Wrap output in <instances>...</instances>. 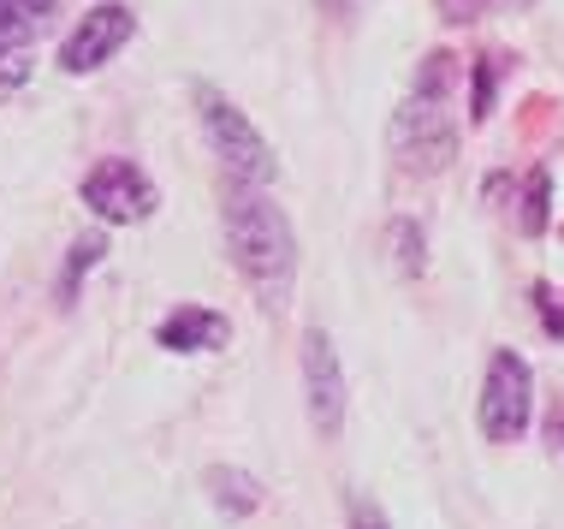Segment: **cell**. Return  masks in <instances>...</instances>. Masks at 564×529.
Instances as JSON below:
<instances>
[{
  "label": "cell",
  "instance_id": "7",
  "mask_svg": "<svg viewBox=\"0 0 564 529\" xmlns=\"http://www.w3.org/2000/svg\"><path fill=\"white\" fill-rule=\"evenodd\" d=\"M303 399H310L315 429L333 441L345 429V375H339V357H333V339L322 327L303 334Z\"/></svg>",
  "mask_w": 564,
  "mask_h": 529
},
{
  "label": "cell",
  "instance_id": "17",
  "mask_svg": "<svg viewBox=\"0 0 564 529\" xmlns=\"http://www.w3.org/2000/svg\"><path fill=\"white\" fill-rule=\"evenodd\" d=\"M553 434H558V446H564V417H558V429H553Z\"/></svg>",
  "mask_w": 564,
  "mask_h": 529
},
{
  "label": "cell",
  "instance_id": "9",
  "mask_svg": "<svg viewBox=\"0 0 564 529\" xmlns=\"http://www.w3.org/2000/svg\"><path fill=\"white\" fill-rule=\"evenodd\" d=\"M203 488L226 518H250V511L262 506V482H256L250 471H232V464H215V471L203 476Z\"/></svg>",
  "mask_w": 564,
  "mask_h": 529
},
{
  "label": "cell",
  "instance_id": "2",
  "mask_svg": "<svg viewBox=\"0 0 564 529\" xmlns=\"http://www.w3.org/2000/svg\"><path fill=\"white\" fill-rule=\"evenodd\" d=\"M452 89H457V54H429L410 84L399 119H392V149L410 173H446L457 161V119H452Z\"/></svg>",
  "mask_w": 564,
  "mask_h": 529
},
{
  "label": "cell",
  "instance_id": "15",
  "mask_svg": "<svg viewBox=\"0 0 564 529\" xmlns=\"http://www.w3.org/2000/svg\"><path fill=\"white\" fill-rule=\"evenodd\" d=\"M392 256L404 262V274H422V233H416V220L392 226Z\"/></svg>",
  "mask_w": 564,
  "mask_h": 529
},
{
  "label": "cell",
  "instance_id": "18",
  "mask_svg": "<svg viewBox=\"0 0 564 529\" xmlns=\"http://www.w3.org/2000/svg\"><path fill=\"white\" fill-rule=\"evenodd\" d=\"M369 529H380V523H369Z\"/></svg>",
  "mask_w": 564,
  "mask_h": 529
},
{
  "label": "cell",
  "instance_id": "16",
  "mask_svg": "<svg viewBox=\"0 0 564 529\" xmlns=\"http://www.w3.org/2000/svg\"><path fill=\"white\" fill-rule=\"evenodd\" d=\"M546 226V173L529 179V196H523V233H541Z\"/></svg>",
  "mask_w": 564,
  "mask_h": 529
},
{
  "label": "cell",
  "instance_id": "12",
  "mask_svg": "<svg viewBox=\"0 0 564 529\" xmlns=\"http://www.w3.org/2000/svg\"><path fill=\"white\" fill-rule=\"evenodd\" d=\"M434 7L446 24H476L487 12H523V7H535V0H434Z\"/></svg>",
  "mask_w": 564,
  "mask_h": 529
},
{
  "label": "cell",
  "instance_id": "14",
  "mask_svg": "<svg viewBox=\"0 0 564 529\" xmlns=\"http://www.w3.org/2000/svg\"><path fill=\"white\" fill-rule=\"evenodd\" d=\"M30 72H36V60H30L24 48H0V108L30 84Z\"/></svg>",
  "mask_w": 564,
  "mask_h": 529
},
{
  "label": "cell",
  "instance_id": "6",
  "mask_svg": "<svg viewBox=\"0 0 564 529\" xmlns=\"http://www.w3.org/2000/svg\"><path fill=\"white\" fill-rule=\"evenodd\" d=\"M137 36V19H131V7H96V12H84L78 30L66 36V48H59V66L72 72V78H89L96 66H108V60L126 48V42Z\"/></svg>",
  "mask_w": 564,
  "mask_h": 529
},
{
  "label": "cell",
  "instance_id": "11",
  "mask_svg": "<svg viewBox=\"0 0 564 529\" xmlns=\"http://www.w3.org/2000/svg\"><path fill=\"white\" fill-rule=\"evenodd\" d=\"M499 78H506V54H481V66H476V96H469V119H476V126L494 114Z\"/></svg>",
  "mask_w": 564,
  "mask_h": 529
},
{
  "label": "cell",
  "instance_id": "13",
  "mask_svg": "<svg viewBox=\"0 0 564 529\" xmlns=\"http://www.w3.org/2000/svg\"><path fill=\"white\" fill-rule=\"evenodd\" d=\"M96 262H101V238L89 233V238H78V245H72V262H66V274H59V304H72V298H78V280H84Z\"/></svg>",
  "mask_w": 564,
  "mask_h": 529
},
{
  "label": "cell",
  "instance_id": "8",
  "mask_svg": "<svg viewBox=\"0 0 564 529\" xmlns=\"http://www.w3.org/2000/svg\"><path fill=\"white\" fill-rule=\"evenodd\" d=\"M232 339V322L220 310H173L161 322V345L166 352H220Z\"/></svg>",
  "mask_w": 564,
  "mask_h": 529
},
{
  "label": "cell",
  "instance_id": "10",
  "mask_svg": "<svg viewBox=\"0 0 564 529\" xmlns=\"http://www.w3.org/2000/svg\"><path fill=\"white\" fill-rule=\"evenodd\" d=\"M59 0H0V48H24Z\"/></svg>",
  "mask_w": 564,
  "mask_h": 529
},
{
  "label": "cell",
  "instance_id": "4",
  "mask_svg": "<svg viewBox=\"0 0 564 529\" xmlns=\"http://www.w3.org/2000/svg\"><path fill=\"white\" fill-rule=\"evenodd\" d=\"M529 417H535V375L517 352H494L487 363V381H481V434L487 441H523Z\"/></svg>",
  "mask_w": 564,
  "mask_h": 529
},
{
  "label": "cell",
  "instance_id": "1",
  "mask_svg": "<svg viewBox=\"0 0 564 529\" xmlns=\"http://www.w3.org/2000/svg\"><path fill=\"white\" fill-rule=\"evenodd\" d=\"M226 250H232L238 274L250 280V292L280 315L292 304L297 285V238L292 220L280 215V203L268 196V185H238L226 179Z\"/></svg>",
  "mask_w": 564,
  "mask_h": 529
},
{
  "label": "cell",
  "instance_id": "5",
  "mask_svg": "<svg viewBox=\"0 0 564 529\" xmlns=\"http://www.w3.org/2000/svg\"><path fill=\"white\" fill-rule=\"evenodd\" d=\"M84 203L96 220L137 226V220L155 215L161 191L149 185V173L137 168V161H101V168H89V179H84Z\"/></svg>",
  "mask_w": 564,
  "mask_h": 529
},
{
  "label": "cell",
  "instance_id": "3",
  "mask_svg": "<svg viewBox=\"0 0 564 529\" xmlns=\"http://www.w3.org/2000/svg\"><path fill=\"white\" fill-rule=\"evenodd\" d=\"M196 114H203L208 143H215L226 179H238V185H268L273 179V149H268L262 131H256V119L243 108H232L215 84H196Z\"/></svg>",
  "mask_w": 564,
  "mask_h": 529
}]
</instances>
